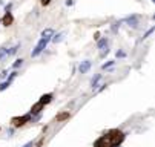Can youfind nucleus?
Masks as SVG:
<instances>
[{
	"label": "nucleus",
	"instance_id": "obj_1",
	"mask_svg": "<svg viewBox=\"0 0 155 147\" xmlns=\"http://www.w3.org/2000/svg\"><path fill=\"white\" fill-rule=\"evenodd\" d=\"M108 139H109V147H115L121 144V141L125 139V133L120 130H111L108 133Z\"/></svg>",
	"mask_w": 155,
	"mask_h": 147
},
{
	"label": "nucleus",
	"instance_id": "obj_2",
	"mask_svg": "<svg viewBox=\"0 0 155 147\" xmlns=\"http://www.w3.org/2000/svg\"><path fill=\"white\" fill-rule=\"evenodd\" d=\"M48 41H49V40H46V39H40V41L37 43V46L34 48V51L31 52V57H37V55H40L42 51H43V49L46 48Z\"/></svg>",
	"mask_w": 155,
	"mask_h": 147
},
{
	"label": "nucleus",
	"instance_id": "obj_3",
	"mask_svg": "<svg viewBox=\"0 0 155 147\" xmlns=\"http://www.w3.org/2000/svg\"><path fill=\"white\" fill-rule=\"evenodd\" d=\"M31 119V115L28 113V115H23V117H15V118H12V126L14 127H20V126H23L25 123H28Z\"/></svg>",
	"mask_w": 155,
	"mask_h": 147
},
{
	"label": "nucleus",
	"instance_id": "obj_4",
	"mask_svg": "<svg viewBox=\"0 0 155 147\" xmlns=\"http://www.w3.org/2000/svg\"><path fill=\"white\" fill-rule=\"evenodd\" d=\"M94 147H109V139H108V135H104V137L98 138L95 141Z\"/></svg>",
	"mask_w": 155,
	"mask_h": 147
},
{
	"label": "nucleus",
	"instance_id": "obj_5",
	"mask_svg": "<svg viewBox=\"0 0 155 147\" xmlns=\"http://www.w3.org/2000/svg\"><path fill=\"white\" fill-rule=\"evenodd\" d=\"M125 21L131 26V28H137V26H138V15H131V17H126Z\"/></svg>",
	"mask_w": 155,
	"mask_h": 147
},
{
	"label": "nucleus",
	"instance_id": "obj_6",
	"mask_svg": "<svg viewBox=\"0 0 155 147\" xmlns=\"http://www.w3.org/2000/svg\"><path fill=\"white\" fill-rule=\"evenodd\" d=\"M42 109H43V104H42L40 101H39V103H35V104L33 106V109H31L29 115H31V117H34V115H40Z\"/></svg>",
	"mask_w": 155,
	"mask_h": 147
},
{
	"label": "nucleus",
	"instance_id": "obj_7",
	"mask_svg": "<svg viewBox=\"0 0 155 147\" xmlns=\"http://www.w3.org/2000/svg\"><path fill=\"white\" fill-rule=\"evenodd\" d=\"M89 69H91V61H89V60H84V61H82V63H80V66H78L80 74H86Z\"/></svg>",
	"mask_w": 155,
	"mask_h": 147
},
{
	"label": "nucleus",
	"instance_id": "obj_8",
	"mask_svg": "<svg viewBox=\"0 0 155 147\" xmlns=\"http://www.w3.org/2000/svg\"><path fill=\"white\" fill-rule=\"evenodd\" d=\"M0 21H2L5 26H11V25H12V21H14V17H12V14H11V12H6Z\"/></svg>",
	"mask_w": 155,
	"mask_h": 147
},
{
	"label": "nucleus",
	"instance_id": "obj_9",
	"mask_svg": "<svg viewBox=\"0 0 155 147\" xmlns=\"http://www.w3.org/2000/svg\"><path fill=\"white\" fill-rule=\"evenodd\" d=\"M54 35V31H52L51 28L45 29L43 32H42V39H46V40H51V37Z\"/></svg>",
	"mask_w": 155,
	"mask_h": 147
},
{
	"label": "nucleus",
	"instance_id": "obj_10",
	"mask_svg": "<svg viewBox=\"0 0 155 147\" xmlns=\"http://www.w3.org/2000/svg\"><path fill=\"white\" fill-rule=\"evenodd\" d=\"M52 101V95L51 94H46V95H43V97H42L40 98V103H42V104H48V103H51Z\"/></svg>",
	"mask_w": 155,
	"mask_h": 147
},
{
	"label": "nucleus",
	"instance_id": "obj_11",
	"mask_svg": "<svg viewBox=\"0 0 155 147\" xmlns=\"http://www.w3.org/2000/svg\"><path fill=\"white\" fill-rule=\"evenodd\" d=\"M100 78H101V74H97L95 77L91 80V84H92V89H97V86H98V81H100Z\"/></svg>",
	"mask_w": 155,
	"mask_h": 147
},
{
	"label": "nucleus",
	"instance_id": "obj_12",
	"mask_svg": "<svg viewBox=\"0 0 155 147\" xmlns=\"http://www.w3.org/2000/svg\"><path fill=\"white\" fill-rule=\"evenodd\" d=\"M63 37H65V32H60V34H57L54 37H51V40L54 41V43H60L63 40Z\"/></svg>",
	"mask_w": 155,
	"mask_h": 147
},
{
	"label": "nucleus",
	"instance_id": "obj_13",
	"mask_svg": "<svg viewBox=\"0 0 155 147\" xmlns=\"http://www.w3.org/2000/svg\"><path fill=\"white\" fill-rule=\"evenodd\" d=\"M19 48H20V45H15V46H12L11 49H9V51L6 49V55H14V54L19 51Z\"/></svg>",
	"mask_w": 155,
	"mask_h": 147
},
{
	"label": "nucleus",
	"instance_id": "obj_14",
	"mask_svg": "<svg viewBox=\"0 0 155 147\" xmlns=\"http://www.w3.org/2000/svg\"><path fill=\"white\" fill-rule=\"evenodd\" d=\"M97 46H98L100 49H103L104 46H108V40H106V39H100V40L97 41Z\"/></svg>",
	"mask_w": 155,
	"mask_h": 147
},
{
	"label": "nucleus",
	"instance_id": "obj_15",
	"mask_svg": "<svg viewBox=\"0 0 155 147\" xmlns=\"http://www.w3.org/2000/svg\"><path fill=\"white\" fill-rule=\"evenodd\" d=\"M66 118H69V112H63L60 115H57V121H63V119H66Z\"/></svg>",
	"mask_w": 155,
	"mask_h": 147
},
{
	"label": "nucleus",
	"instance_id": "obj_16",
	"mask_svg": "<svg viewBox=\"0 0 155 147\" xmlns=\"http://www.w3.org/2000/svg\"><path fill=\"white\" fill-rule=\"evenodd\" d=\"M22 64H23V60H22V58H19V60H15V63L12 64V68H14V69H17V68L22 66Z\"/></svg>",
	"mask_w": 155,
	"mask_h": 147
},
{
	"label": "nucleus",
	"instance_id": "obj_17",
	"mask_svg": "<svg viewBox=\"0 0 155 147\" xmlns=\"http://www.w3.org/2000/svg\"><path fill=\"white\" fill-rule=\"evenodd\" d=\"M9 84H11V83H9V81L6 80V81H3V83L2 84H0V90H5V89H6V88H9Z\"/></svg>",
	"mask_w": 155,
	"mask_h": 147
},
{
	"label": "nucleus",
	"instance_id": "obj_18",
	"mask_svg": "<svg viewBox=\"0 0 155 147\" xmlns=\"http://www.w3.org/2000/svg\"><path fill=\"white\" fill-rule=\"evenodd\" d=\"M152 32H154V28H151V29H149V31L146 32V34H144V37H143V40H144V39H147V37H149V35H151V34H152Z\"/></svg>",
	"mask_w": 155,
	"mask_h": 147
},
{
	"label": "nucleus",
	"instance_id": "obj_19",
	"mask_svg": "<svg viewBox=\"0 0 155 147\" xmlns=\"http://www.w3.org/2000/svg\"><path fill=\"white\" fill-rule=\"evenodd\" d=\"M112 64H114V61H108V63H104V64H103V69H108V68H111Z\"/></svg>",
	"mask_w": 155,
	"mask_h": 147
},
{
	"label": "nucleus",
	"instance_id": "obj_20",
	"mask_svg": "<svg viewBox=\"0 0 155 147\" xmlns=\"http://www.w3.org/2000/svg\"><path fill=\"white\" fill-rule=\"evenodd\" d=\"M3 55H6V49H0V60H2Z\"/></svg>",
	"mask_w": 155,
	"mask_h": 147
},
{
	"label": "nucleus",
	"instance_id": "obj_21",
	"mask_svg": "<svg viewBox=\"0 0 155 147\" xmlns=\"http://www.w3.org/2000/svg\"><path fill=\"white\" fill-rule=\"evenodd\" d=\"M117 57L123 58V57H125V52H123V51H117Z\"/></svg>",
	"mask_w": 155,
	"mask_h": 147
},
{
	"label": "nucleus",
	"instance_id": "obj_22",
	"mask_svg": "<svg viewBox=\"0 0 155 147\" xmlns=\"http://www.w3.org/2000/svg\"><path fill=\"white\" fill-rule=\"evenodd\" d=\"M11 6H12V5H11V3H8L6 6H5V11H6V12H9V11H11Z\"/></svg>",
	"mask_w": 155,
	"mask_h": 147
},
{
	"label": "nucleus",
	"instance_id": "obj_23",
	"mask_svg": "<svg viewBox=\"0 0 155 147\" xmlns=\"http://www.w3.org/2000/svg\"><path fill=\"white\" fill-rule=\"evenodd\" d=\"M118 25H120V23H114V25H112V31H114V32H117V28H118Z\"/></svg>",
	"mask_w": 155,
	"mask_h": 147
},
{
	"label": "nucleus",
	"instance_id": "obj_24",
	"mask_svg": "<svg viewBox=\"0 0 155 147\" xmlns=\"http://www.w3.org/2000/svg\"><path fill=\"white\" fill-rule=\"evenodd\" d=\"M74 5V0H66V6H72Z\"/></svg>",
	"mask_w": 155,
	"mask_h": 147
},
{
	"label": "nucleus",
	"instance_id": "obj_25",
	"mask_svg": "<svg viewBox=\"0 0 155 147\" xmlns=\"http://www.w3.org/2000/svg\"><path fill=\"white\" fill-rule=\"evenodd\" d=\"M23 147H34V143H33V141H31V143H28V144H25Z\"/></svg>",
	"mask_w": 155,
	"mask_h": 147
},
{
	"label": "nucleus",
	"instance_id": "obj_26",
	"mask_svg": "<svg viewBox=\"0 0 155 147\" xmlns=\"http://www.w3.org/2000/svg\"><path fill=\"white\" fill-rule=\"evenodd\" d=\"M51 0H42V5H49Z\"/></svg>",
	"mask_w": 155,
	"mask_h": 147
},
{
	"label": "nucleus",
	"instance_id": "obj_27",
	"mask_svg": "<svg viewBox=\"0 0 155 147\" xmlns=\"http://www.w3.org/2000/svg\"><path fill=\"white\" fill-rule=\"evenodd\" d=\"M6 74H8V70H3V72H2V78L6 77Z\"/></svg>",
	"mask_w": 155,
	"mask_h": 147
},
{
	"label": "nucleus",
	"instance_id": "obj_28",
	"mask_svg": "<svg viewBox=\"0 0 155 147\" xmlns=\"http://www.w3.org/2000/svg\"><path fill=\"white\" fill-rule=\"evenodd\" d=\"M152 2H155V0H152Z\"/></svg>",
	"mask_w": 155,
	"mask_h": 147
}]
</instances>
